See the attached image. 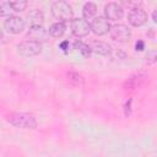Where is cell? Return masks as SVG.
<instances>
[{"label":"cell","mask_w":157,"mask_h":157,"mask_svg":"<svg viewBox=\"0 0 157 157\" xmlns=\"http://www.w3.org/2000/svg\"><path fill=\"white\" fill-rule=\"evenodd\" d=\"M74 48L77 49V50L82 54V56H85V58H88V56L91 55V53H92L91 47H90L88 44L81 42V40H76V42L74 43Z\"/></svg>","instance_id":"cell-15"},{"label":"cell","mask_w":157,"mask_h":157,"mask_svg":"<svg viewBox=\"0 0 157 157\" xmlns=\"http://www.w3.org/2000/svg\"><path fill=\"white\" fill-rule=\"evenodd\" d=\"M7 2L11 6L12 11H16V12L25 11L27 7V0H9Z\"/></svg>","instance_id":"cell-17"},{"label":"cell","mask_w":157,"mask_h":157,"mask_svg":"<svg viewBox=\"0 0 157 157\" xmlns=\"http://www.w3.org/2000/svg\"><path fill=\"white\" fill-rule=\"evenodd\" d=\"M97 13V5L93 2H86L82 7V15L85 20L92 18L94 15Z\"/></svg>","instance_id":"cell-14"},{"label":"cell","mask_w":157,"mask_h":157,"mask_svg":"<svg viewBox=\"0 0 157 157\" xmlns=\"http://www.w3.org/2000/svg\"><path fill=\"white\" fill-rule=\"evenodd\" d=\"M2 38H4V32L0 29V39H2Z\"/></svg>","instance_id":"cell-26"},{"label":"cell","mask_w":157,"mask_h":157,"mask_svg":"<svg viewBox=\"0 0 157 157\" xmlns=\"http://www.w3.org/2000/svg\"><path fill=\"white\" fill-rule=\"evenodd\" d=\"M12 11L11 6L7 4H1V7H0V16H11L10 12Z\"/></svg>","instance_id":"cell-20"},{"label":"cell","mask_w":157,"mask_h":157,"mask_svg":"<svg viewBox=\"0 0 157 157\" xmlns=\"http://www.w3.org/2000/svg\"><path fill=\"white\" fill-rule=\"evenodd\" d=\"M123 16H124V10L121 5L117 2H109L104 6V17L107 20L118 21V20H121Z\"/></svg>","instance_id":"cell-9"},{"label":"cell","mask_w":157,"mask_h":157,"mask_svg":"<svg viewBox=\"0 0 157 157\" xmlns=\"http://www.w3.org/2000/svg\"><path fill=\"white\" fill-rule=\"evenodd\" d=\"M123 6L128 7V9H136L140 7L142 4V0H120Z\"/></svg>","instance_id":"cell-18"},{"label":"cell","mask_w":157,"mask_h":157,"mask_svg":"<svg viewBox=\"0 0 157 157\" xmlns=\"http://www.w3.org/2000/svg\"><path fill=\"white\" fill-rule=\"evenodd\" d=\"M52 15L54 16V18H56L60 22L65 23V22L72 20L74 11H72L71 6L66 1L59 0V1L53 2V5H52Z\"/></svg>","instance_id":"cell-2"},{"label":"cell","mask_w":157,"mask_h":157,"mask_svg":"<svg viewBox=\"0 0 157 157\" xmlns=\"http://www.w3.org/2000/svg\"><path fill=\"white\" fill-rule=\"evenodd\" d=\"M1 4H2V2H1V0H0V7H1Z\"/></svg>","instance_id":"cell-27"},{"label":"cell","mask_w":157,"mask_h":157,"mask_svg":"<svg viewBox=\"0 0 157 157\" xmlns=\"http://www.w3.org/2000/svg\"><path fill=\"white\" fill-rule=\"evenodd\" d=\"M152 21H153V22L157 21V20H156V11H153V13H152Z\"/></svg>","instance_id":"cell-25"},{"label":"cell","mask_w":157,"mask_h":157,"mask_svg":"<svg viewBox=\"0 0 157 157\" xmlns=\"http://www.w3.org/2000/svg\"><path fill=\"white\" fill-rule=\"evenodd\" d=\"M27 36L33 40L42 42V40H45V38L48 36V32L42 25H32L29 27L28 32H27Z\"/></svg>","instance_id":"cell-11"},{"label":"cell","mask_w":157,"mask_h":157,"mask_svg":"<svg viewBox=\"0 0 157 157\" xmlns=\"http://www.w3.org/2000/svg\"><path fill=\"white\" fill-rule=\"evenodd\" d=\"M71 32L75 37L82 38V37L88 36V33L91 32V26H90L88 21H86L85 18H72L71 20Z\"/></svg>","instance_id":"cell-5"},{"label":"cell","mask_w":157,"mask_h":157,"mask_svg":"<svg viewBox=\"0 0 157 157\" xmlns=\"http://www.w3.org/2000/svg\"><path fill=\"white\" fill-rule=\"evenodd\" d=\"M91 50L94 52L96 54H99V55H103V56L109 55L110 52H112L110 45L104 43V42H93L92 45H91Z\"/></svg>","instance_id":"cell-12"},{"label":"cell","mask_w":157,"mask_h":157,"mask_svg":"<svg viewBox=\"0 0 157 157\" xmlns=\"http://www.w3.org/2000/svg\"><path fill=\"white\" fill-rule=\"evenodd\" d=\"M147 78H148V75H147L146 72H142V71L136 72V74L131 75V76L124 82L123 88H124V91H135L136 88L141 87V86L145 83V81H146Z\"/></svg>","instance_id":"cell-6"},{"label":"cell","mask_w":157,"mask_h":157,"mask_svg":"<svg viewBox=\"0 0 157 157\" xmlns=\"http://www.w3.org/2000/svg\"><path fill=\"white\" fill-rule=\"evenodd\" d=\"M44 17H43V13L39 11V10H33L28 13V22L32 25H40L43 22Z\"/></svg>","instance_id":"cell-16"},{"label":"cell","mask_w":157,"mask_h":157,"mask_svg":"<svg viewBox=\"0 0 157 157\" xmlns=\"http://www.w3.org/2000/svg\"><path fill=\"white\" fill-rule=\"evenodd\" d=\"M90 26H91V31L96 36H104L109 32V28H110V25H109L108 20L103 16L94 17L92 20V22L90 23Z\"/></svg>","instance_id":"cell-8"},{"label":"cell","mask_w":157,"mask_h":157,"mask_svg":"<svg viewBox=\"0 0 157 157\" xmlns=\"http://www.w3.org/2000/svg\"><path fill=\"white\" fill-rule=\"evenodd\" d=\"M131 102H132V99L129 98L124 104V114H125V117H129L130 113H131Z\"/></svg>","instance_id":"cell-21"},{"label":"cell","mask_w":157,"mask_h":157,"mask_svg":"<svg viewBox=\"0 0 157 157\" xmlns=\"http://www.w3.org/2000/svg\"><path fill=\"white\" fill-rule=\"evenodd\" d=\"M146 59H147V63H155L156 61V52L155 50H150L146 55Z\"/></svg>","instance_id":"cell-22"},{"label":"cell","mask_w":157,"mask_h":157,"mask_svg":"<svg viewBox=\"0 0 157 157\" xmlns=\"http://www.w3.org/2000/svg\"><path fill=\"white\" fill-rule=\"evenodd\" d=\"M128 20H129V23L131 26H134V27H141L147 21V13L142 9H140V7L131 9V11L129 12Z\"/></svg>","instance_id":"cell-10"},{"label":"cell","mask_w":157,"mask_h":157,"mask_svg":"<svg viewBox=\"0 0 157 157\" xmlns=\"http://www.w3.org/2000/svg\"><path fill=\"white\" fill-rule=\"evenodd\" d=\"M69 80L72 81L75 85H82L83 81H85L83 77L80 74H77V72H70L69 74Z\"/></svg>","instance_id":"cell-19"},{"label":"cell","mask_w":157,"mask_h":157,"mask_svg":"<svg viewBox=\"0 0 157 157\" xmlns=\"http://www.w3.org/2000/svg\"><path fill=\"white\" fill-rule=\"evenodd\" d=\"M144 48H145V43L142 40H137L136 44H135V49L139 50V52H141V50H144Z\"/></svg>","instance_id":"cell-23"},{"label":"cell","mask_w":157,"mask_h":157,"mask_svg":"<svg viewBox=\"0 0 157 157\" xmlns=\"http://www.w3.org/2000/svg\"><path fill=\"white\" fill-rule=\"evenodd\" d=\"M25 21L18 16H9L4 23V27L10 34H20L25 29Z\"/></svg>","instance_id":"cell-7"},{"label":"cell","mask_w":157,"mask_h":157,"mask_svg":"<svg viewBox=\"0 0 157 157\" xmlns=\"http://www.w3.org/2000/svg\"><path fill=\"white\" fill-rule=\"evenodd\" d=\"M109 34H110V38L113 40L119 42V43H125L131 38L130 28L123 23H118V25L112 26L109 28Z\"/></svg>","instance_id":"cell-4"},{"label":"cell","mask_w":157,"mask_h":157,"mask_svg":"<svg viewBox=\"0 0 157 157\" xmlns=\"http://www.w3.org/2000/svg\"><path fill=\"white\" fill-rule=\"evenodd\" d=\"M65 29H66L65 23H64V22L58 21V22L53 23V25L49 27L48 33H49L52 37H54V38H60V37L65 33Z\"/></svg>","instance_id":"cell-13"},{"label":"cell","mask_w":157,"mask_h":157,"mask_svg":"<svg viewBox=\"0 0 157 157\" xmlns=\"http://www.w3.org/2000/svg\"><path fill=\"white\" fill-rule=\"evenodd\" d=\"M17 50H18V54L25 58L36 56L42 52V43L38 40L27 39V40L21 42L17 45Z\"/></svg>","instance_id":"cell-3"},{"label":"cell","mask_w":157,"mask_h":157,"mask_svg":"<svg viewBox=\"0 0 157 157\" xmlns=\"http://www.w3.org/2000/svg\"><path fill=\"white\" fill-rule=\"evenodd\" d=\"M10 124L20 129H36L38 123L32 114L27 113H12L7 117Z\"/></svg>","instance_id":"cell-1"},{"label":"cell","mask_w":157,"mask_h":157,"mask_svg":"<svg viewBox=\"0 0 157 157\" xmlns=\"http://www.w3.org/2000/svg\"><path fill=\"white\" fill-rule=\"evenodd\" d=\"M60 48L66 53V52H67V49H69V42H67V40H65V42L60 43Z\"/></svg>","instance_id":"cell-24"}]
</instances>
